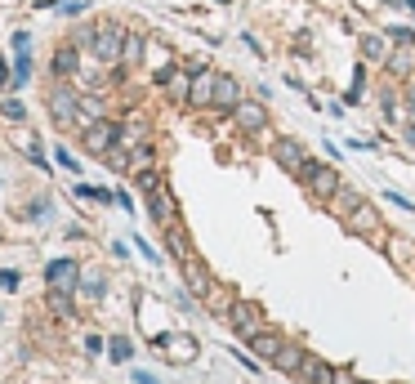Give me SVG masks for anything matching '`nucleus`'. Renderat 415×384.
<instances>
[{
	"label": "nucleus",
	"instance_id": "5",
	"mask_svg": "<svg viewBox=\"0 0 415 384\" xmlns=\"http://www.w3.org/2000/svg\"><path fill=\"white\" fill-rule=\"evenodd\" d=\"M81 143H85V152H94V156H108L112 148L121 143V125L117 121H94V125H85V134H81Z\"/></svg>",
	"mask_w": 415,
	"mask_h": 384
},
{
	"label": "nucleus",
	"instance_id": "36",
	"mask_svg": "<svg viewBox=\"0 0 415 384\" xmlns=\"http://www.w3.org/2000/svg\"><path fill=\"white\" fill-rule=\"evenodd\" d=\"M54 161H59L63 170H81V165H77V156H72L68 148H59V152H54Z\"/></svg>",
	"mask_w": 415,
	"mask_h": 384
},
{
	"label": "nucleus",
	"instance_id": "44",
	"mask_svg": "<svg viewBox=\"0 0 415 384\" xmlns=\"http://www.w3.org/2000/svg\"><path fill=\"white\" fill-rule=\"evenodd\" d=\"M5 85H14V77H9V68H5V59H0V90Z\"/></svg>",
	"mask_w": 415,
	"mask_h": 384
},
{
	"label": "nucleus",
	"instance_id": "33",
	"mask_svg": "<svg viewBox=\"0 0 415 384\" xmlns=\"http://www.w3.org/2000/svg\"><path fill=\"white\" fill-rule=\"evenodd\" d=\"M27 77H32V59H27V54H18V59H14V85H9V90L27 85Z\"/></svg>",
	"mask_w": 415,
	"mask_h": 384
},
{
	"label": "nucleus",
	"instance_id": "29",
	"mask_svg": "<svg viewBox=\"0 0 415 384\" xmlns=\"http://www.w3.org/2000/svg\"><path fill=\"white\" fill-rule=\"evenodd\" d=\"M362 94H366V63H357V68H353V85H348L344 103L353 108V103H362Z\"/></svg>",
	"mask_w": 415,
	"mask_h": 384
},
{
	"label": "nucleus",
	"instance_id": "37",
	"mask_svg": "<svg viewBox=\"0 0 415 384\" xmlns=\"http://www.w3.org/2000/svg\"><path fill=\"white\" fill-rule=\"evenodd\" d=\"M14 54H32V36L27 32H14Z\"/></svg>",
	"mask_w": 415,
	"mask_h": 384
},
{
	"label": "nucleus",
	"instance_id": "17",
	"mask_svg": "<svg viewBox=\"0 0 415 384\" xmlns=\"http://www.w3.org/2000/svg\"><path fill=\"white\" fill-rule=\"evenodd\" d=\"M281 344H286V335H281V331H268V326H263V331L250 340V353H254L259 362H268V367H272V358L281 353Z\"/></svg>",
	"mask_w": 415,
	"mask_h": 384
},
{
	"label": "nucleus",
	"instance_id": "24",
	"mask_svg": "<svg viewBox=\"0 0 415 384\" xmlns=\"http://www.w3.org/2000/svg\"><path fill=\"white\" fill-rule=\"evenodd\" d=\"M139 143H148V125L134 117V121H125V125H121V148L130 152V148H139Z\"/></svg>",
	"mask_w": 415,
	"mask_h": 384
},
{
	"label": "nucleus",
	"instance_id": "40",
	"mask_svg": "<svg viewBox=\"0 0 415 384\" xmlns=\"http://www.w3.org/2000/svg\"><path fill=\"white\" fill-rule=\"evenodd\" d=\"M389 201L402 205V210H415V201H411V196H402V192H389Z\"/></svg>",
	"mask_w": 415,
	"mask_h": 384
},
{
	"label": "nucleus",
	"instance_id": "9",
	"mask_svg": "<svg viewBox=\"0 0 415 384\" xmlns=\"http://www.w3.org/2000/svg\"><path fill=\"white\" fill-rule=\"evenodd\" d=\"M232 121H237L241 134H259V130H268V108H263V99H241Z\"/></svg>",
	"mask_w": 415,
	"mask_h": 384
},
{
	"label": "nucleus",
	"instance_id": "3",
	"mask_svg": "<svg viewBox=\"0 0 415 384\" xmlns=\"http://www.w3.org/2000/svg\"><path fill=\"white\" fill-rule=\"evenodd\" d=\"M344 228L353 232V237H371L380 250H384V241H389V232H384V223H380V210H375L371 201H362V205H357V210L344 219Z\"/></svg>",
	"mask_w": 415,
	"mask_h": 384
},
{
	"label": "nucleus",
	"instance_id": "22",
	"mask_svg": "<svg viewBox=\"0 0 415 384\" xmlns=\"http://www.w3.org/2000/svg\"><path fill=\"white\" fill-rule=\"evenodd\" d=\"M165 232V246H170V255L179 259V264H183V259H192V246H188V232L179 228V219L170 223V228H161Z\"/></svg>",
	"mask_w": 415,
	"mask_h": 384
},
{
	"label": "nucleus",
	"instance_id": "41",
	"mask_svg": "<svg viewBox=\"0 0 415 384\" xmlns=\"http://www.w3.org/2000/svg\"><path fill=\"white\" fill-rule=\"evenodd\" d=\"M241 41H246V50H250V54H263V45H259V36H254V32H246Z\"/></svg>",
	"mask_w": 415,
	"mask_h": 384
},
{
	"label": "nucleus",
	"instance_id": "23",
	"mask_svg": "<svg viewBox=\"0 0 415 384\" xmlns=\"http://www.w3.org/2000/svg\"><path fill=\"white\" fill-rule=\"evenodd\" d=\"M77 68H81L77 45H59V50H54V72H59V77H77Z\"/></svg>",
	"mask_w": 415,
	"mask_h": 384
},
{
	"label": "nucleus",
	"instance_id": "38",
	"mask_svg": "<svg viewBox=\"0 0 415 384\" xmlns=\"http://www.w3.org/2000/svg\"><path fill=\"white\" fill-rule=\"evenodd\" d=\"M402 103H407V112L415 117V81H407V90H402Z\"/></svg>",
	"mask_w": 415,
	"mask_h": 384
},
{
	"label": "nucleus",
	"instance_id": "26",
	"mask_svg": "<svg viewBox=\"0 0 415 384\" xmlns=\"http://www.w3.org/2000/svg\"><path fill=\"white\" fill-rule=\"evenodd\" d=\"M143 54H148V41L139 32H130L125 36V54H121V63H125V68H134V63H143Z\"/></svg>",
	"mask_w": 415,
	"mask_h": 384
},
{
	"label": "nucleus",
	"instance_id": "12",
	"mask_svg": "<svg viewBox=\"0 0 415 384\" xmlns=\"http://www.w3.org/2000/svg\"><path fill=\"white\" fill-rule=\"evenodd\" d=\"M183 286H188V295L205 299V295H210V290L219 286V282H214V277L205 273V264H201V259L192 255V259H183Z\"/></svg>",
	"mask_w": 415,
	"mask_h": 384
},
{
	"label": "nucleus",
	"instance_id": "19",
	"mask_svg": "<svg viewBox=\"0 0 415 384\" xmlns=\"http://www.w3.org/2000/svg\"><path fill=\"white\" fill-rule=\"evenodd\" d=\"M384 255H389L398 268L415 273V241H407V237H393V232H389V241H384Z\"/></svg>",
	"mask_w": 415,
	"mask_h": 384
},
{
	"label": "nucleus",
	"instance_id": "28",
	"mask_svg": "<svg viewBox=\"0 0 415 384\" xmlns=\"http://www.w3.org/2000/svg\"><path fill=\"white\" fill-rule=\"evenodd\" d=\"M380 112H384V121H389V125H402V108H398V94H393L389 85L380 90Z\"/></svg>",
	"mask_w": 415,
	"mask_h": 384
},
{
	"label": "nucleus",
	"instance_id": "14",
	"mask_svg": "<svg viewBox=\"0 0 415 384\" xmlns=\"http://www.w3.org/2000/svg\"><path fill=\"white\" fill-rule=\"evenodd\" d=\"M295 380H299V384H335V367H331L326 358H317V353H308Z\"/></svg>",
	"mask_w": 415,
	"mask_h": 384
},
{
	"label": "nucleus",
	"instance_id": "43",
	"mask_svg": "<svg viewBox=\"0 0 415 384\" xmlns=\"http://www.w3.org/2000/svg\"><path fill=\"white\" fill-rule=\"evenodd\" d=\"M335 384H357V376L353 371H335Z\"/></svg>",
	"mask_w": 415,
	"mask_h": 384
},
{
	"label": "nucleus",
	"instance_id": "39",
	"mask_svg": "<svg viewBox=\"0 0 415 384\" xmlns=\"http://www.w3.org/2000/svg\"><path fill=\"white\" fill-rule=\"evenodd\" d=\"M134 246H139V255H143V259H152V264H156V250H152V246H148V241H143V237H134Z\"/></svg>",
	"mask_w": 415,
	"mask_h": 384
},
{
	"label": "nucleus",
	"instance_id": "1",
	"mask_svg": "<svg viewBox=\"0 0 415 384\" xmlns=\"http://www.w3.org/2000/svg\"><path fill=\"white\" fill-rule=\"evenodd\" d=\"M125 27L121 23H99L94 27V41H90V59L103 63V68H117L121 54H125Z\"/></svg>",
	"mask_w": 415,
	"mask_h": 384
},
{
	"label": "nucleus",
	"instance_id": "31",
	"mask_svg": "<svg viewBox=\"0 0 415 384\" xmlns=\"http://www.w3.org/2000/svg\"><path fill=\"white\" fill-rule=\"evenodd\" d=\"M384 32H389V41H393V45H411V50H415V32H411V27H402V23H389Z\"/></svg>",
	"mask_w": 415,
	"mask_h": 384
},
{
	"label": "nucleus",
	"instance_id": "45",
	"mask_svg": "<svg viewBox=\"0 0 415 384\" xmlns=\"http://www.w3.org/2000/svg\"><path fill=\"white\" fill-rule=\"evenodd\" d=\"M130 380H134V384H156L152 376H148V371H134V376H130Z\"/></svg>",
	"mask_w": 415,
	"mask_h": 384
},
{
	"label": "nucleus",
	"instance_id": "27",
	"mask_svg": "<svg viewBox=\"0 0 415 384\" xmlns=\"http://www.w3.org/2000/svg\"><path fill=\"white\" fill-rule=\"evenodd\" d=\"M228 308H232V295L223 286H214L210 295H205V313H210V317H228Z\"/></svg>",
	"mask_w": 415,
	"mask_h": 384
},
{
	"label": "nucleus",
	"instance_id": "7",
	"mask_svg": "<svg viewBox=\"0 0 415 384\" xmlns=\"http://www.w3.org/2000/svg\"><path fill=\"white\" fill-rule=\"evenodd\" d=\"M214 85H219V72L214 68H192V90H188V108H214Z\"/></svg>",
	"mask_w": 415,
	"mask_h": 384
},
{
	"label": "nucleus",
	"instance_id": "15",
	"mask_svg": "<svg viewBox=\"0 0 415 384\" xmlns=\"http://www.w3.org/2000/svg\"><path fill=\"white\" fill-rule=\"evenodd\" d=\"M156 349H161L170 362H192L196 358V340H192V335H161Z\"/></svg>",
	"mask_w": 415,
	"mask_h": 384
},
{
	"label": "nucleus",
	"instance_id": "4",
	"mask_svg": "<svg viewBox=\"0 0 415 384\" xmlns=\"http://www.w3.org/2000/svg\"><path fill=\"white\" fill-rule=\"evenodd\" d=\"M228 326L250 344L254 335L263 331V308L254 304V299H232V308H228Z\"/></svg>",
	"mask_w": 415,
	"mask_h": 384
},
{
	"label": "nucleus",
	"instance_id": "2",
	"mask_svg": "<svg viewBox=\"0 0 415 384\" xmlns=\"http://www.w3.org/2000/svg\"><path fill=\"white\" fill-rule=\"evenodd\" d=\"M299 183L308 188V196H313V201H331L344 179H339V170H335L331 161H313V156H308V165L299 170Z\"/></svg>",
	"mask_w": 415,
	"mask_h": 384
},
{
	"label": "nucleus",
	"instance_id": "30",
	"mask_svg": "<svg viewBox=\"0 0 415 384\" xmlns=\"http://www.w3.org/2000/svg\"><path fill=\"white\" fill-rule=\"evenodd\" d=\"M77 290H81L85 299H103V277H99V273H90V277L81 273V286H77Z\"/></svg>",
	"mask_w": 415,
	"mask_h": 384
},
{
	"label": "nucleus",
	"instance_id": "10",
	"mask_svg": "<svg viewBox=\"0 0 415 384\" xmlns=\"http://www.w3.org/2000/svg\"><path fill=\"white\" fill-rule=\"evenodd\" d=\"M148 196V214H152V223L156 228H170V223L179 219V205H174V196H170L165 183H156L152 192H143Z\"/></svg>",
	"mask_w": 415,
	"mask_h": 384
},
{
	"label": "nucleus",
	"instance_id": "20",
	"mask_svg": "<svg viewBox=\"0 0 415 384\" xmlns=\"http://www.w3.org/2000/svg\"><path fill=\"white\" fill-rule=\"evenodd\" d=\"M384 72H389L393 81H407L415 72V50H411V45H398V50L389 54V63H384Z\"/></svg>",
	"mask_w": 415,
	"mask_h": 384
},
{
	"label": "nucleus",
	"instance_id": "35",
	"mask_svg": "<svg viewBox=\"0 0 415 384\" xmlns=\"http://www.w3.org/2000/svg\"><path fill=\"white\" fill-rule=\"evenodd\" d=\"M0 117H5V121H23V117H27V108H23L18 99H5V103H0Z\"/></svg>",
	"mask_w": 415,
	"mask_h": 384
},
{
	"label": "nucleus",
	"instance_id": "6",
	"mask_svg": "<svg viewBox=\"0 0 415 384\" xmlns=\"http://www.w3.org/2000/svg\"><path fill=\"white\" fill-rule=\"evenodd\" d=\"M272 161H277V165H281L286 174H295V179H299V170L308 165V152H304V143H299V139L281 134L277 143H272Z\"/></svg>",
	"mask_w": 415,
	"mask_h": 384
},
{
	"label": "nucleus",
	"instance_id": "16",
	"mask_svg": "<svg viewBox=\"0 0 415 384\" xmlns=\"http://www.w3.org/2000/svg\"><path fill=\"white\" fill-rule=\"evenodd\" d=\"M237 103H241V81L219 72V85H214V112H228V117H232Z\"/></svg>",
	"mask_w": 415,
	"mask_h": 384
},
{
	"label": "nucleus",
	"instance_id": "8",
	"mask_svg": "<svg viewBox=\"0 0 415 384\" xmlns=\"http://www.w3.org/2000/svg\"><path fill=\"white\" fill-rule=\"evenodd\" d=\"M45 282H50V290L77 295V286H81V264H77V259H50V268H45Z\"/></svg>",
	"mask_w": 415,
	"mask_h": 384
},
{
	"label": "nucleus",
	"instance_id": "47",
	"mask_svg": "<svg viewBox=\"0 0 415 384\" xmlns=\"http://www.w3.org/2000/svg\"><path fill=\"white\" fill-rule=\"evenodd\" d=\"M219 5H228V0H219Z\"/></svg>",
	"mask_w": 415,
	"mask_h": 384
},
{
	"label": "nucleus",
	"instance_id": "46",
	"mask_svg": "<svg viewBox=\"0 0 415 384\" xmlns=\"http://www.w3.org/2000/svg\"><path fill=\"white\" fill-rule=\"evenodd\" d=\"M357 384H371V380H357Z\"/></svg>",
	"mask_w": 415,
	"mask_h": 384
},
{
	"label": "nucleus",
	"instance_id": "42",
	"mask_svg": "<svg viewBox=\"0 0 415 384\" xmlns=\"http://www.w3.org/2000/svg\"><path fill=\"white\" fill-rule=\"evenodd\" d=\"M18 286V273H0V290H14Z\"/></svg>",
	"mask_w": 415,
	"mask_h": 384
},
{
	"label": "nucleus",
	"instance_id": "13",
	"mask_svg": "<svg viewBox=\"0 0 415 384\" xmlns=\"http://www.w3.org/2000/svg\"><path fill=\"white\" fill-rule=\"evenodd\" d=\"M304 358H308V349H304V344L286 340V344H281V353L272 358V371H281V376H290V380H295V376H299V367H304Z\"/></svg>",
	"mask_w": 415,
	"mask_h": 384
},
{
	"label": "nucleus",
	"instance_id": "18",
	"mask_svg": "<svg viewBox=\"0 0 415 384\" xmlns=\"http://www.w3.org/2000/svg\"><path fill=\"white\" fill-rule=\"evenodd\" d=\"M389 54H393V41H389V32H366L362 36V59L366 63H389Z\"/></svg>",
	"mask_w": 415,
	"mask_h": 384
},
{
	"label": "nucleus",
	"instance_id": "34",
	"mask_svg": "<svg viewBox=\"0 0 415 384\" xmlns=\"http://www.w3.org/2000/svg\"><path fill=\"white\" fill-rule=\"evenodd\" d=\"M108 353H112V362H130V353H134V344H130L125 335H117V340L108 344Z\"/></svg>",
	"mask_w": 415,
	"mask_h": 384
},
{
	"label": "nucleus",
	"instance_id": "32",
	"mask_svg": "<svg viewBox=\"0 0 415 384\" xmlns=\"http://www.w3.org/2000/svg\"><path fill=\"white\" fill-rule=\"evenodd\" d=\"M77 196H85V201H117V192L94 188V183H77Z\"/></svg>",
	"mask_w": 415,
	"mask_h": 384
},
{
	"label": "nucleus",
	"instance_id": "11",
	"mask_svg": "<svg viewBox=\"0 0 415 384\" xmlns=\"http://www.w3.org/2000/svg\"><path fill=\"white\" fill-rule=\"evenodd\" d=\"M50 112L59 125H81V94H72V90H54L50 94Z\"/></svg>",
	"mask_w": 415,
	"mask_h": 384
},
{
	"label": "nucleus",
	"instance_id": "21",
	"mask_svg": "<svg viewBox=\"0 0 415 384\" xmlns=\"http://www.w3.org/2000/svg\"><path fill=\"white\" fill-rule=\"evenodd\" d=\"M366 201V196L362 192H357V188H348V183H339V192L331 196V201H326V205H331V210L339 214V219H348V214H353L357 210V205H362Z\"/></svg>",
	"mask_w": 415,
	"mask_h": 384
},
{
	"label": "nucleus",
	"instance_id": "25",
	"mask_svg": "<svg viewBox=\"0 0 415 384\" xmlns=\"http://www.w3.org/2000/svg\"><path fill=\"white\" fill-rule=\"evenodd\" d=\"M152 165H156L152 143H139V148H130V174H139V170H152Z\"/></svg>",
	"mask_w": 415,
	"mask_h": 384
}]
</instances>
